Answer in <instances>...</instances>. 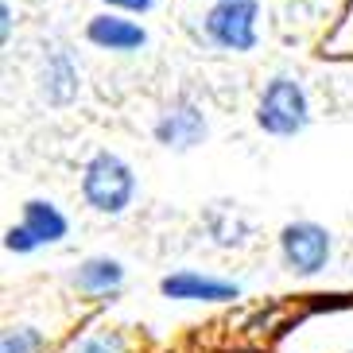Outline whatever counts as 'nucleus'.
I'll return each instance as SVG.
<instances>
[{"label": "nucleus", "mask_w": 353, "mask_h": 353, "mask_svg": "<svg viewBox=\"0 0 353 353\" xmlns=\"http://www.w3.org/2000/svg\"><path fill=\"white\" fill-rule=\"evenodd\" d=\"M43 94L54 105H66L78 94V70H74L70 54H51L47 59V66H43Z\"/></svg>", "instance_id": "nucleus-9"}, {"label": "nucleus", "mask_w": 353, "mask_h": 353, "mask_svg": "<svg viewBox=\"0 0 353 353\" xmlns=\"http://www.w3.org/2000/svg\"><path fill=\"white\" fill-rule=\"evenodd\" d=\"M311 121V105H307V94L295 78H272L260 94L256 105V125L272 136H295L307 128Z\"/></svg>", "instance_id": "nucleus-2"}, {"label": "nucleus", "mask_w": 353, "mask_h": 353, "mask_svg": "<svg viewBox=\"0 0 353 353\" xmlns=\"http://www.w3.org/2000/svg\"><path fill=\"white\" fill-rule=\"evenodd\" d=\"M23 229L35 237V245H54V241L66 237V218L51 206V202L32 198V202L23 206Z\"/></svg>", "instance_id": "nucleus-8"}, {"label": "nucleus", "mask_w": 353, "mask_h": 353, "mask_svg": "<svg viewBox=\"0 0 353 353\" xmlns=\"http://www.w3.org/2000/svg\"><path fill=\"white\" fill-rule=\"evenodd\" d=\"M156 140L163 148H171V152H190L194 144H202L206 140V117H202V109L194 101H187V97L167 105L163 117L156 121Z\"/></svg>", "instance_id": "nucleus-5"}, {"label": "nucleus", "mask_w": 353, "mask_h": 353, "mask_svg": "<svg viewBox=\"0 0 353 353\" xmlns=\"http://www.w3.org/2000/svg\"><path fill=\"white\" fill-rule=\"evenodd\" d=\"M74 353H128V350H125V338L121 334H90Z\"/></svg>", "instance_id": "nucleus-13"}, {"label": "nucleus", "mask_w": 353, "mask_h": 353, "mask_svg": "<svg viewBox=\"0 0 353 353\" xmlns=\"http://www.w3.org/2000/svg\"><path fill=\"white\" fill-rule=\"evenodd\" d=\"M163 295L171 299H202V303H221V299H237V283L225 280H210V276H198V272H175L159 283Z\"/></svg>", "instance_id": "nucleus-6"}, {"label": "nucleus", "mask_w": 353, "mask_h": 353, "mask_svg": "<svg viewBox=\"0 0 353 353\" xmlns=\"http://www.w3.org/2000/svg\"><path fill=\"white\" fill-rule=\"evenodd\" d=\"M4 245H8L12 252H32V249H39V245H35V237H32V233H28L23 225L8 229V237H4Z\"/></svg>", "instance_id": "nucleus-14"}, {"label": "nucleus", "mask_w": 353, "mask_h": 353, "mask_svg": "<svg viewBox=\"0 0 353 353\" xmlns=\"http://www.w3.org/2000/svg\"><path fill=\"white\" fill-rule=\"evenodd\" d=\"M206 221H210V233H214V241H218V245H241V241H245V233H249V229H245V221H241V214L233 206H214Z\"/></svg>", "instance_id": "nucleus-11"}, {"label": "nucleus", "mask_w": 353, "mask_h": 353, "mask_svg": "<svg viewBox=\"0 0 353 353\" xmlns=\"http://www.w3.org/2000/svg\"><path fill=\"white\" fill-rule=\"evenodd\" d=\"M43 350V334L32 326H16L4 334V353H39Z\"/></svg>", "instance_id": "nucleus-12"}, {"label": "nucleus", "mask_w": 353, "mask_h": 353, "mask_svg": "<svg viewBox=\"0 0 353 353\" xmlns=\"http://www.w3.org/2000/svg\"><path fill=\"white\" fill-rule=\"evenodd\" d=\"M0 39H4V43L12 39V4H8V0L0 4Z\"/></svg>", "instance_id": "nucleus-15"}, {"label": "nucleus", "mask_w": 353, "mask_h": 353, "mask_svg": "<svg viewBox=\"0 0 353 353\" xmlns=\"http://www.w3.org/2000/svg\"><path fill=\"white\" fill-rule=\"evenodd\" d=\"M132 194H136V175L121 156L97 152V156L85 163L82 198L97 210V214H109V218H113V214H125L128 202H132Z\"/></svg>", "instance_id": "nucleus-1"}, {"label": "nucleus", "mask_w": 353, "mask_h": 353, "mask_svg": "<svg viewBox=\"0 0 353 353\" xmlns=\"http://www.w3.org/2000/svg\"><path fill=\"white\" fill-rule=\"evenodd\" d=\"M256 0H218L206 12V35L225 51H252L256 43Z\"/></svg>", "instance_id": "nucleus-3"}, {"label": "nucleus", "mask_w": 353, "mask_h": 353, "mask_svg": "<svg viewBox=\"0 0 353 353\" xmlns=\"http://www.w3.org/2000/svg\"><path fill=\"white\" fill-rule=\"evenodd\" d=\"M280 252H283V264L291 272L314 276L330 260V233L322 225H314V221H291L280 233Z\"/></svg>", "instance_id": "nucleus-4"}, {"label": "nucleus", "mask_w": 353, "mask_h": 353, "mask_svg": "<svg viewBox=\"0 0 353 353\" xmlns=\"http://www.w3.org/2000/svg\"><path fill=\"white\" fill-rule=\"evenodd\" d=\"M121 280H125V268H121L117 260H109V256L85 260L82 268L74 272V283H78L82 291H90V295H101V291L121 288Z\"/></svg>", "instance_id": "nucleus-10"}, {"label": "nucleus", "mask_w": 353, "mask_h": 353, "mask_svg": "<svg viewBox=\"0 0 353 353\" xmlns=\"http://www.w3.org/2000/svg\"><path fill=\"white\" fill-rule=\"evenodd\" d=\"M85 35H90V43H97L105 51H136V47L148 43L144 28L132 20H121V16H94Z\"/></svg>", "instance_id": "nucleus-7"}, {"label": "nucleus", "mask_w": 353, "mask_h": 353, "mask_svg": "<svg viewBox=\"0 0 353 353\" xmlns=\"http://www.w3.org/2000/svg\"><path fill=\"white\" fill-rule=\"evenodd\" d=\"M105 4L125 8V12H148V8H152V0H105Z\"/></svg>", "instance_id": "nucleus-16"}]
</instances>
